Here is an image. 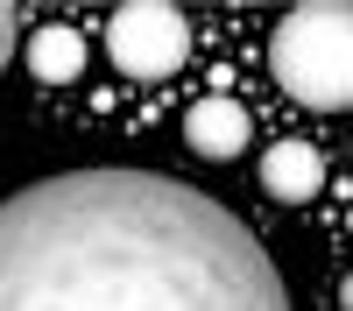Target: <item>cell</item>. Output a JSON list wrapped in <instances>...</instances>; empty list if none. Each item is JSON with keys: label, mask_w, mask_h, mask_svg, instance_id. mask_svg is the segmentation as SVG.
Masks as SVG:
<instances>
[{"label": "cell", "mask_w": 353, "mask_h": 311, "mask_svg": "<svg viewBox=\"0 0 353 311\" xmlns=\"http://www.w3.org/2000/svg\"><path fill=\"white\" fill-rule=\"evenodd\" d=\"M318 184H325V156L311 141H269V156H261V191L269 198L304 205V198H318Z\"/></svg>", "instance_id": "4"}, {"label": "cell", "mask_w": 353, "mask_h": 311, "mask_svg": "<svg viewBox=\"0 0 353 311\" xmlns=\"http://www.w3.org/2000/svg\"><path fill=\"white\" fill-rule=\"evenodd\" d=\"M106 57H113V71H128V78H170V71L191 57V21L176 14V8H163V0L113 8V21H106Z\"/></svg>", "instance_id": "3"}, {"label": "cell", "mask_w": 353, "mask_h": 311, "mask_svg": "<svg viewBox=\"0 0 353 311\" xmlns=\"http://www.w3.org/2000/svg\"><path fill=\"white\" fill-rule=\"evenodd\" d=\"M0 311H290V290L219 198L106 163L0 198Z\"/></svg>", "instance_id": "1"}, {"label": "cell", "mask_w": 353, "mask_h": 311, "mask_svg": "<svg viewBox=\"0 0 353 311\" xmlns=\"http://www.w3.org/2000/svg\"><path fill=\"white\" fill-rule=\"evenodd\" d=\"M184 141H191L198 156L226 163V156H241V149H248V113L233 106V99H198V106L184 113Z\"/></svg>", "instance_id": "5"}, {"label": "cell", "mask_w": 353, "mask_h": 311, "mask_svg": "<svg viewBox=\"0 0 353 311\" xmlns=\"http://www.w3.org/2000/svg\"><path fill=\"white\" fill-rule=\"evenodd\" d=\"M339 304H346V311H353V276H346V290H339Z\"/></svg>", "instance_id": "8"}, {"label": "cell", "mask_w": 353, "mask_h": 311, "mask_svg": "<svg viewBox=\"0 0 353 311\" xmlns=\"http://www.w3.org/2000/svg\"><path fill=\"white\" fill-rule=\"evenodd\" d=\"M14 36H21V21H14V8H0V71H8V57H14Z\"/></svg>", "instance_id": "7"}, {"label": "cell", "mask_w": 353, "mask_h": 311, "mask_svg": "<svg viewBox=\"0 0 353 311\" xmlns=\"http://www.w3.org/2000/svg\"><path fill=\"white\" fill-rule=\"evenodd\" d=\"M28 71H36L43 85H71V78L85 71V36L64 28V21L36 28V36H28Z\"/></svg>", "instance_id": "6"}, {"label": "cell", "mask_w": 353, "mask_h": 311, "mask_svg": "<svg viewBox=\"0 0 353 311\" xmlns=\"http://www.w3.org/2000/svg\"><path fill=\"white\" fill-rule=\"evenodd\" d=\"M269 71L297 106L346 113L353 106V8L346 0L290 8L269 36Z\"/></svg>", "instance_id": "2"}]
</instances>
